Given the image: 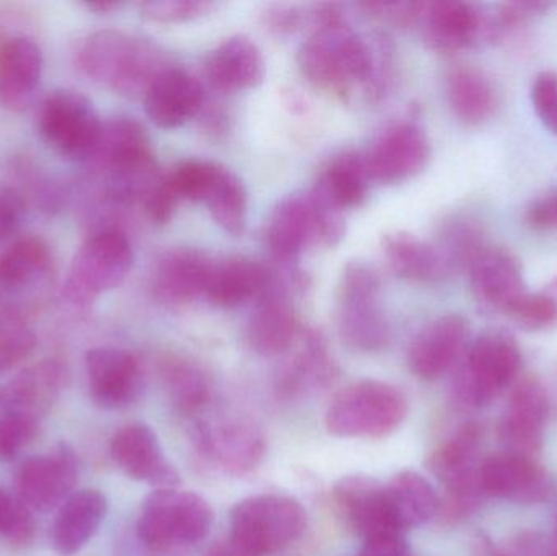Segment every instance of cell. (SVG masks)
I'll list each match as a JSON object with an SVG mask.
<instances>
[{"label":"cell","mask_w":557,"mask_h":556,"mask_svg":"<svg viewBox=\"0 0 557 556\" xmlns=\"http://www.w3.org/2000/svg\"><path fill=\"white\" fill-rule=\"evenodd\" d=\"M530 227L542 232H557V191L535 199L525 212Z\"/></svg>","instance_id":"obj_52"},{"label":"cell","mask_w":557,"mask_h":556,"mask_svg":"<svg viewBox=\"0 0 557 556\" xmlns=\"http://www.w3.org/2000/svg\"><path fill=\"white\" fill-rule=\"evenodd\" d=\"M431 159V140L414 123H396L376 136L366 156L370 178L382 185L408 182Z\"/></svg>","instance_id":"obj_13"},{"label":"cell","mask_w":557,"mask_h":556,"mask_svg":"<svg viewBox=\"0 0 557 556\" xmlns=\"http://www.w3.org/2000/svg\"><path fill=\"white\" fill-rule=\"evenodd\" d=\"M549 413V397L536 375H525L513 385L509 407L500 421L499 436L507 453L532 457L543 446V430Z\"/></svg>","instance_id":"obj_15"},{"label":"cell","mask_w":557,"mask_h":556,"mask_svg":"<svg viewBox=\"0 0 557 556\" xmlns=\"http://www.w3.org/2000/svg\"><path fill=\"white\" fill-rule=\"evenodd\" d=\"M214 511L202 496L178 489H157L146 496L137 535L153 551L195 545L208 538Z\"/></svg>","instance_id":"obj_6"},{"label":"cell","mask_w":557,"mask_h":556,"mask_svg":"<svg viewBox=\"0 0 557 556\" xmlns=\"http://www.w3.org/2000/svg\"><path fill=\"white\" fill-rule=\"evenodd\" d=\"M91 400L104 410L129 407L143 392L140 362L126 349L101 346L85 355Z\"/></svg>","instance_id":"obj_14"},{"label":"cell","mask_w":557,"mask_h":556,"mask_svg":"<svg viewBox=\"0 0 557 556\" xmlns=\"http://www.w3.org/2000/svg\"><path fill=\"white\" fill-rule=\"evenodd\" d=\"M195 437L199 449L212 462L237 475L251 472L260 466L267 453L263 434L242 421L198 424Z\"/></svg>","instance_id":"obj_20"},{"label":"cell","mask_w":557,"mask_h":556,"mask_svg":"<svg viewBox=\"0 0 557 556\" xmlns=\"http://www.w3.org/2000/svg\"><path fill=\"white\" fill-rule=\"evenodd\" d=\"M101 124L103 121L90 98L81 91L59 88L51 91L39 107V133L46 144L65 159H90Z\"/></svg>","instance_id":"obj_10"},{"label":"cell","mask_w":557,"mask_h":556,"mask_svg":"<svg viewBox=\"0 0 557 556\" xmlns=\"http://www.w3.org/2000/svg\"><path fill=\"white\" fill-rule=\"evenodd\" d=\"M357 556H411V551L405 534H389L367 539Z\"/></svg>","instance_id":"obj_54"},{"label":"cell","mask_w":557,"mask_h":556,"mask_svg":"<svg viewBox=\"0 0 557 556\" xmlns=\"http://www.w3.org/2000/svg\"><path fill=\"white\" fill-rule=\"evenodd\" d=\"M471 293L484 309L506 312L527 293L522 267L510 251L487 245L468 268Z\"/></svg>","instance_id":"obj_24"},{"label":"cell","mask_w":557,"mask_h":556,"mask_svg":"<svg viewBox=\"0 0 557 556\" xmlns=\"http://www.w3.org/2000/svg\"><path fill=\"white\" fill-rule=\"evenodd\" d=\"M38 434V420L18 411L0 418V460H10L22 453Z\"/></svg>","instance_id":"obj_47"},{"label":"cell","mask_w":557,"mask_h":556,"mask_svg":"<svg viewBox=\"0 0 557 556\" xmlns=\"http://www.w3.org/2000/svg\"><path fill=\"white\" fill-rule=\"evenodd\" d=\"M35 345V335L20 317L0 313V374L28 358Z\"/></svg>","instance_id":"obj_45"},{"label":"cell","mask_w":557,"mask_h":556,"mask_svg":"<svg viewBox=\"0 0 557 556\" xmlns=\"http://www.w3.org/2000/svg\"><path fill=\"white\" fill-rule=\"evenodd\" d=\"M484 495L535 505L552 496L553 483L532 457L504 453L487 457L480 467Z\"/></svg>","instance_id":"obj_19"},{"label":"cell","mask_w":557,"mask_h":556,"mask_svg":"<svg viewBox=\"0 0 557 556\" xmlns=\"http://www.w3.org/2000/svg\"><path fill=\"white\" fill-rule=\"evenodd\" d=\"M134 254L123 232H95L78 248L65 281V296L74 306L87 307L116 289L133 270Z\"/></svg>","instance_id":"obj_8"},{"label":"cell","mask_w":557,"mask_h":556,"mask_svg":"<svg viewBox=\"0 0 557 556\" xmlns=\"http://www.w3.org/2000/svg\"><path fill=\"white\" fill-rule=\"evenodd\" d=\"M81 469L74 449L61 443L46 456L26 459L16 470V498L32 511H51L62 505L78 482Z\"/></svg>","instance_id":"obj_12"},{"label":"cell","mask_w":557,"mask_h":556,"mask_svg":"<svg viewBox=\"0 0 557 556\" xmlns=\"http://www.w3.org/2000/svg\"><path fill=\"white\" fill-rule=\"evenodd\" d=\"M166 387L173 404L182 413H199L209 404L211 391L206 375L196 366L182 359H172L163 368Z\"/></svg>","instance_id":"obj_40"},{"label":"cell","mask_w":557,"mask_h":556,"mask_svg":"<svg viewBox=\"0 0 557 556\" xmlns=\"http://www.w3.org/2000/svg\"><path fill=\"white\" fill-rule=\"evenodd\" d=\"M467 320L457 313L425 325L409 348V366L418 378L435 381L454 368L467 343Z\"/></svg>","instance_id":"obj_26"},{"label":"cell","mask_w":557,"mask_h":556,"mask_svg":"<svg viewBox=\"0 0 557 556\" xmlns=\"http://www.w3.org/2000/svg\"><path fill=\"white\" fill-rule=\"evenodd\" d=\"M543 541L536 532H522L510 539L503 548H494V556H545Z\"/></svg>","instance_id":"obj_55"},{"label":"cell","mask_w":557,"mask_h":556,"mask_svg":"<svg viewBox=\"0 0 557 556\" xmlns=\"http://www.w3.org/2000/svg\"><path fill=\"white\" fill-rule=\"evenodd\" d=\"M480 443V424H463L450 440L434 449L428 459L429 470L444 483L458 479L474 469Z\"/></svg>","instance_id":"obj_38"},{"label":"cell","mask_w":557,"mask_h":556,"mask_svg":"<svg viewBox=\"0 0 557 556\" xmlns=\"http://www.w3.org/2000/svg\"><path fill=\"white\" fill-rule=\"evenodd\" d=\"M25 218V199L18 189L0 185V245L12 237Z\"/></svg>","instance_id":"obj_49"},{"label":"cell","mask_w":557,"mask_h":556,"mask_svg":"<svg viewBox=\"0 0 557 556\" xmlns=\"http://www.w3.org/2000/svg\"><path fill=\"white\" fill-rule=\"evenodd\" d=\"M178 196L173 191L166 180L165 173H162L157 185L153 186L150 195L144 201V211L149 215L150 221L156 224H165L175 214L176 206H178Z\"/></svg>","instance_id":"obj_50"},{"label":"cell","mask_w":557,"mask_h":556,"mask_svg":"<svg viewBox=\"0 0 557 556\" xmlns=\"http://www.w3.org/2000/svg\"><path fill=\"white\" fill-rule=\"evenodd\" d=\"M206 556H253L248 554L245 548H242L237 542L232 541L231 538L224 539V541H218L209 547L206 552Z\"/></svg>","instance_id":"obj_56"},{"label":"cell","mask_w":557,"mask_h":556,"mask_svg":"<svg viewBox=\"0 0 557 556\" xmlns=\"http://www.w3.org/2000/svg\"><path fill=\"white\" fill-rule=\"evenodd\" d=\"M215 169L218 163L185 160L173 166L165 175L180 201L188 199V201L202 202L211 188Z\"/></svg>","instance_id":"obj_43"},{"label":"cell","mask_w":557,"mask_h":556,"mask_svg":"<svg viewBox=\"0 0 557 556\" xmlns=\"http://www.w3.org/2000/svg\"><path fill=\"white\" fill-rule=\"evenodd\" d=\"M205 90L188 71L169 65L150 84L144 104L153 124L165 129L183 126L201 111Z\"/></svg>","instance_id":"obj_23"},{"label":"cell","mask_w":557,"mask_h":556,"mask_svg":"<svg viewBox=\"0 0 557 556\" xmlns=\"http://www.w3.org/2000/svg\"><path fill=\"white\" fill-rule=\"evenodd\" d=\"M333 498L347 524L367 539L405 534L393 518L386 485L369 475H349L334 485Z\"/></svg>","instance_id":"obj_17"},{"label":"cell","mask_w":557,"mask_h":556,"mask_svg":"<svg viewBox=\"0 0 557 556\" xmlns=\"http://www.w3.org/2000/svg\"><path fill=\"white\" fill-rule=\"evenodd\" d=\"M522 365L519 346L504 333H484L471 346L455 375L454 394L458 404L484 407L516 381Z\"/></svg>","instance_id":"obj_9"},{"label":"cell","mask_w":557,"mask_h":556,"mask_svg":"<svg viewBox=\"0 0 557 556\" xmlns=\"http://www.w3.org/2000/svg\"><path fill=\"white\" fill-rule=\"evenodd\" d=\"M545 10H548V3L543 2H512L506 3L500 7L499 12L496 13V22L499 25L503 36L509 33L510 29L519 28V25L542 15Z\"/></svg>","instance_id":"obj_51"},{"label":"cell","mask_w":557,"mask_h":556,"mask_svg":"<svg viewBox=\"0 0 557 556\" xmlns=\"http://www.w3.org/2000/svg\"><path fill=\"white\" fill-rule=\"evenodd\" d=\"M120 2H91L87 3L88 9L95 10L98 13H108L111 10L117 9L120 7Z\"/></svg>","instance_id":"obj_57"},{"label":"cell","mask_w":557,"mask_h":556,"mask_svg":"<svg viewBox=\"0 0 557 556\" xmlns=\"http://www.w3.org/2000/svg\"><path fill=\"white\" fill-rule=\"evenodd\" d=\"M270 281V268L247 257L214 261L206 296L222 309H237L260 299Z\"/></svg>","instance_id":"obj_29"},{"label":"cell","mask_w":557,"mask_h":556,"mask_svg":"<svg viewBox=\"0 0 557 556\" xmlns=\"http://www.w3.org/2000/svg\"><path fill=\"white\" fill-rule=\"evenodd\" d=\"M301 345L297 355L285 365L278 387L284 394L295 395L308 388L321 387L333 381L336 366L327 353L326 342L320 332L300 333Z\"/></svg>","instance_id":"obj_35"},{"label":"cell","mask_w":557,"mask_h":556,"mask_svg":"<svg viewBox=\"0 0 557 556\" xmlns=\"http://www.w3.org/2000/svg\"><path fill=\"white\" fill-rule=\"evenodd\" d=\"M380 287L379 274L370 264L356 260L344 267L337 286V332L356 351H383L392 339L389 322L380 304Z\"/></svg>","instance_id":"obj_5"},{"label":"cell","mask_w":557,"mask_h":556,"mask_svg":"<svg viewBox=\"0 0 557 556\" xmlns=\"http://www.w3.org/2000/svg\"><path fill=\"white\" fill-rule=\"evenodd\" d=\"M108 515V499L98 490L74 492L59 508L51 529L55 554L77 555L100 531Z\"/></svg>","instance_id":"obj_28"},{"label":"cell","mask_w":557,"mask_h":556,"mask_svg":"<svg viewBox=\"0 0 557 556\" xmlns=\"http://www.w3.org/2000/svg\"><path fill=\"white\" fill-rule=\"evenodd\" d=\"M81 71L95 84L126 98H144L160 72L169 67L156 42L121 29L91 33L77 52Z\"/></svg>","instance_id":"obj_2"},{"label":"cell","mask_w":557,"mask_h":556,"mask_svg":"<svg viewBox=\"0 0 557 556\" xmlns=\"http://www.w3.org/2000/svg\"><path fill=\"white\" fill-rule=\"evenodd\" d=\"M552 556H557V541H556L555 548H553V554H552Z\"/></svg>","instance_id":"obj_59"},{"label":"cell","mask_w":557,"mask_h":556,"mask_svg":"<svg viewBox=\"0 0 557 556\" xmlns=\"http://www.w3.org/2000/svg\"><path fill=\"white\" fill-rule=\"evenodd\" d=\"M504 313L523 330L548 332L557 326V299L546 291L535 294L527 291Z\"/></svg>","instance_id":"obj_42"},{"label":"cell","mask_w":557,"mask_h":556,"mask_svg":"<svg viewBox=\"0 0 557 556\" xmlns=\"http://www.w3.org/2000/svg\"><path fill=\"white\" fill-rule=\"evenodd\" d=\"M369 182L366 157L357 152H343L324 165L313 189L334 208L344 211L359 208L366 201Z\"/></svg>","instance_id":"obj_33"},{"label":"cell","mask_w":557,"mask_h":556,"mask_svg":"<svg viewBox=\"0 0 557 556\" xmlns=\"http://www.w3.org/2000/svg\"><path fill=\"white\" fill-rule=\"evenodd\" d=\"M445 87L451 113L461 123L480 126L496 113V88L476 67L455 65L447 74Z\"/></svg>","instance_id":"obj_32"},{"label":"cell","mask_w":557,"mask_h":556,"mask_svg":"<svg viewBox=\"0 0 557 556\" xmlns=\"http://www.w3.org/2000/svg\"><path fill=\"white\" fill-rule=\"evenodd\" d=\"M484 492L481 486L480 467L445 483V493L438 498L437 518L444 524L457 526L470 518L481 505Z\"/></svg>","instance_id":"obj_41"},{"label":"cell","mask_w":557,"mask_h":556,"mask_svg":"<svg viewBox=\"0 0 557 556\" xmlns=\"http://www.w3.org/2000/svg\"><path fill=\"white\" fill-rule=\"evenodd\" d=\"M298 67L313 87L343 100L379 95L382 77L370 46L347 25L344 13L313 26L298 49Z\"/></svg>","instance_id":"obj_1"},{"label":"cell","mask_w":557,"mask_h":556,"mask_svg":"<svg viewBox=\"0 0 557 556\" xmlns=\"http://www.w3.org/2000/svg\"><path fill=\"white\" fill-rule=\"evenodd\" d=\"M214 7L208 0H152L143 3V13L150 22L186 23L208 15Z\"/></svg>","instance_id":"obj_46"},{"label":"cell","mask_w":557,"mask_h":556,"mask_svg":"<svg viewBox=\"0 0 557 556\" xmlns=\"http://www.w3.org/2000/svg\"><path fill=\"white\" fill-rule=\"evenodd\" d=\"M214 221L227 234L238 237L247 227L248 195L242 180L225 166L218 165L205 201Z\"/></svg>","instance_id":"obj_37"},{"label":"cell","mask_w":557,"mask_h":556,"mask_svg":"<svg viewBox=\"0 0 557 556\" xmlns=\"http://www.w3.org/2000/svg\"><path fill=\"white\" fill-rule=\"evenodd\" d=\"M51 267V251L38 235L16 238L0 255V300H12L41 283Z\"/></svg>","instance_id":"obj_31"},{"label":"cell","mask_w":557,"mask_h":556,"mask_svg":"<svg viewBox=\"0 0 557 556\" xmlns=\"http://www.w3.org/2000/svg\"><path fill=\"white\" fill-rule=\"evenodd\" d=\"M434 245L450 268L451 274L461 270L468 271L478 255L487 247L480 225L467 218H454L445 222Z\"/></svg>","instance_id":"obj_39"},{"label":"cell","mask_w":557,"mask_h":556,"mask_svg":"<svg viewBox=\"0 0 557 556\" xmlns=\"http://www.w3.org/2000/svg\"><path fill=\"white\" fill-rule=\"evenodd\" d=\"M409 413L408 398L382 381L347 385L327 407V433L337 437L380 440L395 433Z\"/></svg>","instance_id":"obj_4"},{"label":"cell","mask_w":557,"mask_h":556,"mask_svg":"<svg viewBox=\"0 0 557 556\" xmlns=\"http://www.w3.org/2000/svg\"><path fill=\"white\" fill-rule=\"evenodd\" d=\"M546 293L552 294L557 299V274L549 281L548 287H546Z\"/></svg>","instance_id":"obj_58"},{"label":"cell","mask_w":557,"mask_h":556,"mask_svg":"<svg viewBox=\"0 0 557 556\" xmlns=\"http://www.w3.org/2000/svg\"><path fill=\"white\" fill-rule=\"evenodd\" d=\"M91 169L100 178L129 172L153 162L146 127L131 116H116L101 124L97 146L91 152Z\"/></svg>","instance_id":"obj_21"},{"label":"cell","mask_w":557,"mask_h":556,"mask_svg":"<svg viewBox=\"0 0 557 556\" xmlns=\"http://www.w3.org/2000/svg\"><path fill=\"white\" fill-rule=\"evenodd\" d=\"M383 251L396 276L421 284H437L451 276L450 268L434 244L409 232H389L383 237Z\"/></svg>","instance_id":"obj_30"},{"label":"cell","mask_w":557,"mask_h":556,"mask_svg":"<svg viewBox=\"0 0 557 556\" xmlns=\"http://www.w3.org/2000/svg\"><path fill=\"white\" fill-rule=\"evenodd\" d=\"M307 528V511L292 496L258 495L242 499L231 511V534L253 556H270L294 544Z\"/></svg>","instance_id":"obj_7"},{"label":"cell","mask_w":557,"mask_h":556,"mask_svg":"<svg viewBox=\"0 0 557 556\" xmlns=\"http://www.w3.org/2000/svg\"><path fill=\"white\" fill-rule=\"evenodd\" d=\"M393 518L399 531L419 528L437 516L438 495L421 473L405 470L386 483Z\"/></svg>","instance_id":"obj_34"},{"label":"cell","mask_w":557,"mask_h":556,"mask_svg":"<svg viewBox=\"0 0 557 556\" xmlns=\"http://www.w3.org/2000/svg\"><path fill=\"white\" fill-rule=\"evenodd\" d=\"M62 385V369L58 362L45 361L23 371L10 384V411L39 420L58 397Z\"/></svg>","instance_id":"obj_36"},{"label":"cell","mask_w":557,"mask_h":556,"mask_svg":"<svg viewBox=\"0 0 557 556\" xmlns=\"http://www.w3.org/2000/svg\"><path fill=\"white\" fill-rule=\"evenodd\" d=\"M205 72L215 90L234 94L260 87L267 75V62L253 39L234 35L209 52Z\"/></svg>","instance_id":"obj_25"},{"label":"cell","mask_w":557,"mask_h":556,"mask_svg":"<svg viewBox=\"0 0 557 556\" xmlns=\"http://www.w3.org/2000/svg\"><path fill=\"white\" fill-rule=\"evenodd\" d=\"M292 291L270 271L267 291L258 299L247 325V342L261 356L284 355L300 336L297 312L290 300Z\"/></svg>","instance_id":"obj_18"},{"label":"cell","mask_w":557,"mask_h":556,"mask_svg":"<svg viewBox=\"0 0 557 556\" xmlns=\"http://www.w3.org/2000/svg\"><path fill=\"white\" fill-rule=\"evenodd\" d=\"M114 464L137 482L157 489H176L182 482L178 470L163 453L156 431L144 423L121 428L110 444Z\"/></svg>","instance_id":"obj_16"},{"label":"cell","mask_w":557,"mask_h":556,"mask_svg":"<svg viewBox=\"0 0 557 556\" xmlns=\"http://www.w3.org/2000/svg\"><path fill=\"white\" fill-rule=\"evenodd\" d=\"M416 28L429 48L458 52L503 38L496 15L487 16L476 5L460 0L421 2Z\"/></svg>","instance_id":"obj_11"},{"label":"cell","mask_w":557,"mask_h":556,"mask_svg":"<svg viewBox=\"0 0 557 556\" xmlns=\"http://www.w3.org/2000/svg\"><path fill=\"white\" fill-rule=\"evenodd\" d=\"M35 529L32 509L0 489V539L10 547H26L35 539Z\"/></svg>","instance_id":"obj_44"},{"label":"cell","mask_w":557,"mask_h":556,"mask_svg":"<svg viewBox=\"0 0 557 556\" xmlns=\"http://www.w3.org/2000/svg\"><path fill=\"white\" fill-rule=\"evenodd\" d=\"M343 212L314 189L285 196L267 224V244L274 260L294 263L308 248L336 247L346 232Z\"/></svg>","instance_id":"obj_3"},{"label":"cell","mask_w":557,"mask_h":556,"mask_svg":"<svg viewBox=\"0 0 557 556\" xmlns=\"http://www.w3.org/2000/svg\"><path fill=\"white\" fill-rule=\"evenodd\" d=\"M42 54L28 36H13L0 46V110H25L38 88Z\"/></svg>","instance_id":"obj_27"},{"label":"cell","mask_w":557,"mask_h":556,"mask_svg":"<svg viewBox=\"0 0 557 556\" xmlns=\"http://www.w3.org/2000/svg\"><path fill=\"white\" fill-rule=\"evenodd\" d=\"M532 103L542 123L557 136V74L542 72L532 84Z\"/></svg>","instance_id":"obj_48"},{"label":"cell","mask_w":557,"mask_h":556,"mask_svg":"<svg viewBox=\"0 0 557 556\" xmlns=\"http://www.w3.org/2000/svg\"><path fill=\"white\" fill-rule=\"evenodd\" d=\"M305 18L307 13L301 12L297 7L273 5L264 13V25L277 35H288L297 32L304 25Z\"/></svg>","instance_id":"obj_53"},{"label":"cell","mask_w":557,"mask_h":556,"mask_svg":"<svg viewBox=\"0 0 557 556\" xmlns=\"http://www.w3.org/2000/svg\"><path fill=\"white\" fill-rule=\"evenodd\" d=\"M214 261L196 248H172L157 261L152 287L166 306H186L206 296Z\"/></svg>","instance_id":"obj_22"}]
</instances>
